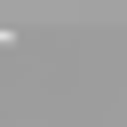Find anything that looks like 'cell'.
Returning a JSON list of instances; mask_svg holds the SVG:
<instances>
[{
	"mask_svg": "<svg viewBox=\"0 0 127 127\" xmlns=\"http://www.w3.org/2000/svg\"><path fill=\"white\" fill-rule=\"evenodd\" d=\"M0 48H16V32H8V24H0Z\"/></svg>",
	"mask_w": 127,
	"mask_h": 127,
	"instance_id": "6da1fadb",
	"label": "cell"
}]
</instances>
